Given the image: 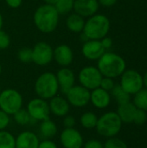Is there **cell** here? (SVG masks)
<instances>
[{"label":"cell","instance_id":"obj_1","mask_svg":"<svg viewBox=\"0 0 147 148\" xmlns=\"http://www.w3.org/2000/svg\"><path fill=\"white\" fill-rule=\"evenodd\" d=\"M59 17L60 15L54 5L44 3L36 10L33 21L39 31L49 34L56 29L59 23Z\"/></svg>","mask_w":147,"mask_h":148},{"label":"cell","instance_id":"obj_2","mask_svg":"<svg viewBox=\"0 0 147 148\" xmlns=\"http://www.w3.org/2000/svg\"><path fill=\"white\" fill-rule=\"evenodd\" d=\"M97 68L105 77L117 78L120 76L126 69L125 59L120 55L113 52H105L98 60Z\"/></svg>","mask_w":147,"mask_h":148},{"label":"cell","instance_id":"obj_3","mask_svg":"<svg viewBox=\"0 0 147 148\" xmlns=\"http://www.w3.org/2000/svg\"><path fill=\"white\" fill-rule=\"evenodd\" d=\"M110 30V21L102 14H95L85 22L82 33L88 40H101L107 36Z\"/></svg>","mask_w":147,"mask_h":148},{"label":"cell","instance_id":"obj_4","mask_svg":"<svg viewBox=\"0 0 147 148\" xmlns=\"http://www.w3.org/2000/svg\"><path fill=\"white\" fill-rule=\"evenodd\" d=\"M34 89L37 97L46 101L57 95L59 86L55 74L52 72H45L40 75L36 80Z\"/></svg>","mask_w":147,"mask_h":148},{"label":"cell","instance_id":"obj_5","mask_svg":"<svg viewBox=\"0 0 147 148\" xmlns=\"http://www.w3.org/2000/svg\"><path fill=\"white\" fill-rule=\"evenodd\" d=\"M122 121L116 112H107L98 118L96 131L98 134L105 138L115 137L122 128Z\"/></svg>","mask_w":147,"mask_h":148},{"label":"cell","instance_id":"obj_6","mask_svg":"<svg viewBox=\"0 0 147 148\" xmlns=\"http://www.w3.org/2000/svg\"><path fill=\"white\" fill-rule=\"evenodd\" d=\"M23 96L16 89L6 88L0 93V109L9 115H13L23 108Z\"/></svg>","mask_w":147,"mask_h":148},{"label":"cell","instance_id":"obj_7","mask_svg":"<svg viewBox=\"0 0 147 148\" xmlns=\"http://www.w3.org/2000/svg\"><path fill=\"white\" fill-rule=\"evenodd\" d=\"M120 85L130 95H134L144 87L143 76L134 69H126L120 75Z\"/></svg>","mask_w":147,"mask_h":148},{"label":"cell","instance_id":"obj_8","mask_svg":"<svg viewBox=\"0 0 147 148\" xmlns=\"http://www.w3.org/2000/svg\"><path fill=\"white\" fill-rule=\"evenodd\" d=\"M103 75L97 67L86 66L81 69L78 75L80 85L92 91L100 87Z\"/></svg>","mask_w":147,"mask_h":148},{"label":"cell","instance_id":"obj_9","mask_svg":"<svg viewBox=\"0 0 147 148\" xmlns=\"http://www.w3.org/2000/svg\"><path fill=\"white\" fill-rule=\"evenodd\" d=\"M27 111L31 119L36 121H42L49 118V102L40 97L30 100L27 105Z\"/></svg>","mask_w":147,"mask_h":148},{"label":"cell","instance_id":"obj_10","mask_svg":"<svg viewBox=\"0 0 147 148\" xmlns=\"http://www.w3.org/2000/svg\"><path fill=\"white\" fill-rule=\"evenodd\" d=\"M32 49V62L38 66H46L53 60L54 49L46 42H36Z\"/></svg>","mask_w":147,"mask_h":148},{"label":"cell","instance_id":"obj_11","mask_svg":"<svg viewBox=\"0 0 147 148\" xmlns=\"http://www.w3.org/2000/svg\"><path fill=\"white\" fill-rule=\"evenodd\" d=\"M66 99L70 106L83 108L90 102V90L81 85H75L66 93Z\"/></svg>","mask_w":147,"mask_h":148},{"label":"cell","instance_id":"obj_12","mask_svg":"<svg viewBox=\"0 0 147 148\" xmlns=\"http://www.w3.org/2000/svg\"><path fill=\"white\" fill-rule=\"evenodd\" d=\"M59 140L63 148H82L84 145L82 134L75 127L64 128L60 134Z\"/></svg>","mask_w":147,"mask_h":148},{"label":"cell","instance_id":"obj_13","mask_svg":"<svg viewBox=\"0 0 147 148\" xmlns=\"http://www.w3.org/2000/svg\"><path fill=\"white\" fill-rule=\"evenodd\" d=\"M106 52L100 40H88L83 42L81 53L85 58L90 61H98Z\"/></svg>","mask_w":147,"mask_h":148},{"label":"cell","instance_id":"obj_14","mask_svg":"<svg viewBox=\"0 0 147 148\" xmlns=\"http://www.w3.org/2000/svg\"><path fill=\"white\" fill-rule=\"evenodd\" d=\"M56 79L59 86V90L66 95V93L75 86V75L72 69L68 67H62L56 73Z\"/></svg>","mask_w":147,"mask_h":148},{"label":"cell","instance_id":"obj_15","mask_svg":"<svg viewBox=\"0 0 147 148\" xmlns=\"http://www.w3.org/2000/svg\"><path fill=\"white\" fill-rule=\"evenodd\" d=\"M100 4L98 0H75V13L85 17H90L98 12Z\"/></svg>","mask_w":147,"mask_h":148},{"label":"cell","instance_id":"obj_16","mask_svg":"<svg viewBox=\"0 0 147 148\" xmlns=\"http://www.w3.org/2000/svg\"><path fill=\"white\" fill-rule=\"evenodd\" d=\"M53 59L62 68L68 67L74 60L73 50L67 44H60L55 49H54Z\"/></svg>","mask_w":147,"mask_h":148},{"label":"cell","instance_id":"obj_17","mask_svg":"<svg viewBox=\"0 0 147 148\" xmlns=\"http://www.w3.org/2000/svg\"><path fill=\"white\" fill-rule=\"evenodd\" d=\"M50 114L56 117H64L68 114L70 110V105L66 98L60 95H55L49 100V102Z\"/></svg>","mask_w":147,"mask_h":148},{"label":"cell","instance_id":"obj_18","mask_svg":"<svg viewBox=\"0 0 147 148\" xmlns=\"http://www.w3.org/2000/svg\"><path fill=\"white\" fill-rule=\"evenodd\" d=\"M90 102L98 109L107 108L111 103V95L99 87L90 91Z\"/></svg>","mask_w":147,"mask_h":148},{"label":"cell","instance_id":"obj_19","mask_svg":"<svg viewBox=\"0 0 147 148\" xmlns=\"http://www.w3.org/2000/svg\"><path fill=\"white\" fill-rule=\"evenodd\" d=\"M38 136L31 131H23L16 138V148H38Z\"/></svg>","mask_w":147,"mask_h":148},{"label":"cell","instance_id":"obj_20","mask_svg":"<svg viewBox=\"0 0 147 148\" xmlns=\"http://www.w3.org/2000/svg\"><path fill=\"white\" fill-rule=\"evenodd\" d=\"M136 110H137V108L135 107V105L133 102L128 101L126 103L119 105L116 113L119 115L122 123L130 124V123H133V121Z\"/></svg>","mask_w":147,"mask_h":148},{"label":"cell","instance_id":"obj_21","mask_svg":"<svg viewBox=\"0 0 147 148\" xmlns=\"http://www.w3.org/2000/svg\"><path fill=\"white\" fill-rule=\"evenodd\" d=\"M85 18L76 13L69 14L66 19V26L68 30L74 33H81L85 25Z\"/></svg>","mask_w":147,"mask_h":148},{"label":"cell","instance_id":"obj_22","mask_svg":"<svg viewBox=\"0 0 147 148\" xmlns=\"http://www.w3.org/2000/svg\"><path fill=\"white\" fill-rule=\"evenodd\" d=\"M39 131L44 140H50L56 135L58 129L56 124L49 118L41 122Z\"/></svg>","mask_w":147,"mask_h":148},{"label":"cell","instance_id":"obj_23","mask_svg":"<svg viewBox=\"0 0 147 148\" xmlns=\"http://www.w3.org/2000/svg\"><path fill=\"white\" fill-rule=\"evenodd\" d=\"M98 117L94 112H85L80 117V123L82 127L88 130H91L96 127Z\"/></svg>","mask_w":147,"mask_h":148},{"label":"cell","instance_id":"obj_24","mask_svg":"<svg viewBox=\"0 0 147 148\" xmlns=\"http://www.w3.org/2000/svg\"><path fill=\"white\" fill-rule=\"evenodd\" d=\"M117 101V103L119 105L120 104H124L126 103L128 101H130L131 99V95L126 93L120 84H115L114 88L111 90V94H110Z\"/></svg>","mask_w":147,"mask_h":148},{"label":"cell","instance_id":"obj_25","mask_svg":"<svg viewBox=\"0 0 147 148\" xmlns=\"http://www.w3.org/2000/svg\"><path fill=\"white\" fill-rule=\"evenodd\" d=\"M0 148H16V138L11 133L0 131Z\"/></svg>","mask_w":147,"mask_h":148},{"label":"cell","instance_id":"obj_26","mask_svg":"<svg viewBox=\"0 0 147 148\" xmlns=\"http://www.w3.org/2000/svg\"><path fill=\"white\" fill-rule=\"evenodd\" d=\"M135 107L139 109L147 111V89L142 88L134 95L133 102Z\"/></svg>","mask_w":147,"mask_h":148},{"label":"cell","instance_id":"obj_27","mask_svg":"<svg viewBox=\"0 0 147 148\" xmlns=\"http://www.w3.org/2000/svg\"><path fill=\"white\" fill-rule=\"evenodd\" d=\"M74 3L75 0H57L54 6L61 16L69 14L74 10Z\"/></svg>","mask_w":147,"mask_h":148},{"label":"cell","instance_id":"obj_28","mask_svg":"<svg viewBox=\"0 0 147 148\" xmlns=\"http://www.w3.org/2000/svg\"><path fill=\"white\" fill-rule=\"evenodd\" d=\"M13 118L15 122L19 126H26L30 123V121L32 120L30 115L29 114L27 109L20 108L18 111H16L13 114Z\"/></svg>","mask_w":147,"mask_h":148},{"label":"cell","instance_id":"obj_29","mask_svg":"<svg viewBox=\"0 0 147 148\" xmlns=\"http://www.w3.org/2000/svg\"><path fill=\"white\" fill-rule=\"evenodd\" d=\"M103 146L104 148H128L127 144L124 140L116 137L108 138Z\"/></svg>","mask_w":147,"mask_h":148},{"label":"cell","instance_id":"obj_30","mask_svg":"<svg viewBox=\"0 0 147 148\" xmlns=\"http://www.w3.org/2000/svg\"><path fill=\"white\" fill-rule=\"evenodd\" d=\"M18 60L23 63H29L32 62V49L30 48H23L17 53Z\"/></svg>","mask_w":147,"mask_h":148},{"label":"cell","instance_id":"obj_31","mask_svg":"<svg viewBox=\"0 0 147 148\" xmlns=\"http://www.w3.org/2000/svg\"><path fill=\"white\" fill-rule=\"evenodd\" d=\"M147 121V114L146 111L142 110V109H139L137 108L136 113L134 114V118H133V123L141 126L144 125Z\"/></svg>","mask_w":147,"mask_h":148},{"label":"cell","instance_id":"obj_32","mask_svg":"<svg viewBox=\"0 0 147 148\" xmlns=\"http://www.w3.org/2000/svg\"><path fill=\"white\" fill-rule=\"evenodd\" d=\"M114 86H115V82L113 78L105 77V76L102 77L101 84H100V88H101L102 89L107 92H111V90L114 88Z\"/></svg>","mask_w":147,"mask_h":148},{"label":"cell","instance_id":"obj_33","mask_svg":"<svg viewBox=\"0 0 147 148\" xmlns=\"http://www.w3.org/2000/svg\"><path fill=\"white\" fill-rule=\"evenodd\" d=\"M10 44V38L9 35L3 29L0 30V49L3 50L8 49Z\"/></svg>","mask_w":147,"mask_h":148},{"label":"cell","instance_id":"obj_34","mask_svg":"<svg viewBox=\"0 0 147 148\" xmlns=\"http://www.w3.org/2000/svg\"><path fill=\"white\" fill-rule=\"evenodd\" d=\"M10 115L0 109V131L5 130L10 125Z\"/></svg>","mask_w":147,"mask_h":148},{"label":"cell","instance_id":"obj_35","mask_svg":"<svg viewBox=\"0 0 147 148\" xmlns=\"http://www.w3.org/2000/svg\"><path fill=\"white\" fill-rule=\"evenodd\" d=\"M62 123H63V126L65 128H73V127H75V126L76 124V121L73 115L67 114L66 116L63 117V122Z\"/></svg>","mask_w":147,"mask_h":148},{"label":"cell","instance_id":"obj_36","mask_svg":"<svg viewBox=\"0 0 147 148\" xmlns=\"http://www.w3.org/2000/svg\"><path fill=\"white\" fill-rule=\"evenodd\" d=\"M82 148H104L103 143L96 139H92L84 143Z\"/></svg>","mask_w":147,"mask_h":148},{"label":"cell","instance_id":"obj_37","mask_svg":"<svg viewBox=\"0 0 147 148\" xmlns=\"http://www.w3.org/2000/svg\"><path fill=\"white\" fill-rule=\"evenodd\" d=\"M38 148H58V147L51 140H44L42 141H40Z\"/></svg>","mask_w":147,"mask_h":148},{"label":"cell","instance_id":"obj_38","mask_svg":"<svg viewBox=\"0 0 147 148\" xmlns=\"http://www.w3.org/2000/svg\"><path fill=\"white\" fill-rule=\"evenodd\" d=\"M100 41L101 42V45L103 46V48L106 50L107 49H109L113 46V40L110 37H108V36H105L102 39H101Z\"/></svg>","mask_w":147,"mask_h":148},{"label":"cell","instance_id":"obj_39","mask_svg":"<svg viewBox=\"0 0 147 148\" xmlns=\"http://www.w3.org/2000/svg\"><path fill=\"white\" fill-rule=\"evenodd\" d=\"M6 4L12 9H16L21 6L23 0H5Z\"/></svg>","mask_w":147,"mask_h":148},{"label":"cell","instance_id":"obj_40","mask_svg":"<svg viewBox=\"0 0 147 148\" xmlns=\"http://www.w3.org/2000/svg\"><path fill=\"white\" fill-rule=\"evenodd\" d=\"M117 1L118 0H98L100 5H102V6L107 7V8L113 6L117 3Z\"/></svg>","mask_w":147,"mask_h":148},{"label":"cell","instance_id":"obj_41","mask_svg":"<svg viewBox=\"0 0 147 148\" xmlns=\"http://www.w3.org/2000/svg\"><path fill=\"white\" fill-rule=\"evenodd\" d=\"M44 2V3L46 4H50V5H55V3H56L57 0H42Z\"/></svg>","mask_w":147,"mask_h":148},{"label":"cell","instance_id":"obj_42","mask_svg":"<svg viewBox=\"0 0 147 148\" xmlns=\"http://www.w3.org/2000/svg\"><path fill=\"white\" fill-rule=\"evenodd\" d=\"M143 82H144V86L146 87L145 88L147 89V71L145 73V75L143 76Z\"/></svg>","mask_w":147,"mask_h":148},{"label":"cell","instance_id":"obj_43","mask_svg":"<svg viewBox=\"0 0 147 148\" xmlns=\"http://www.w3.org/2000/svg\"><path fill=\"white\" fill-rule=\"evenodd\" d=\"M3 18L2 14L0 13V30H1L2 28H3Z\"/></svg>","mask_w":147,"mask_h":148},{"label":"cell","instance_id":"obj_44","mask_svg":"<svg viewBox=\"0 0 147 148\" xmlns=\"http://www.w3.org/2000/svg\"><path fill=\"white\" fill-rule=\"evenodd\" d=\"M2 73V66H1V63H0V75Z\"/></svg>","mask_w":147,"mask_h":148},{"label":"cell","instance_id":"obj_45","mask_svg":"<svg viewBox=\"0 0 147 148\" xmlns=\"http://www.w3.org/2000/svg\"><path fill=\"white\" fill-rule=\"evenodd\" d=\"M1 91H2V89H1V86H0V93H1Z\"/></svg>","mask_w":147,"mask_h":148},{"label":"cell","instance_id":"obj_46","mask_svg":"<svg viewBox=\"0 0 147 148\" xmlns=\"http://www.w3.org/2000/svg\"><path fill=\"white\" fill-rule=\"evenodd\" d=\"M146 148H147V146H146Z\"/></svg>","mask_w":147,"mask_h":148}]
</instances>
